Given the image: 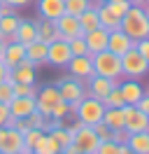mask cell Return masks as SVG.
<instances>
[{
    "label": "cell",
    "mask_w": 149,
    "mask_h": 154,
    "mask_svg": "<svg viewBox=\"0 0 149 154\" xmlns=\"http://www.w3.org/2000/svg\"><path fill=\"white\" fill-rule=\"evenodd\" d=\"M121 30L128 35L130 40H144L149 38V19L144 7H135L130 5V10L121 17Z\"/></svg>",
    "instance_id": "6da1fadb"
},
{
    "label": "cell",
    "mask_w": 149,
    "mask_h": 154,
    "mask_svg": "<svg viewBox=\"0 0 149 154\" xmlns=\"http://www.w3.org/2000/svg\"><path fill=\"white\" fill-rule=\"evenodd\" d=\"M93 61V75L107 77V79H121V56L112 54L110 49L105 51H98V54H91Z\"/></svg>",
    "instance_id": "7a4b0ae2"
},
{
    "label": "cell",
    "mask_w": 149,
    "mask_h": 154,
    "mask_svg": "<svg viewBox=\"0 0 149 154\" xmlns=\"http://www.w3.org/2000/svg\"><path fill=\"white\" fill-rule=\"evenodd\" d=\"M56 87H58L61 100H65V103L70 105V112L74 115V110H77V105H79V100L86 96V84H84L82 79H77V77L68 75V77H61V79L56 82Z\"/></svg>",
    "instance_id": "3957f363"
},
{
    "label": "cell",
    "mask_w": 149,
    "mask_h": 154,
    "mask_svg": "<svg viewBox=\"0 0 149 154\" xmlns=\"http://www.w3.org/2000/svg\"><path fill=\"white\" fill-rule=\"evenodd\" d=\"M74 115H77V119H79L82 124L93 126V124H98V122H102V115H105V103H102V100H98V98L84 96L82 100H79L77 110H74Z\"/></svg>",
    "instance_id": "277c9868"
},
{
    "label": "cell",
    "mask_w": 149,
    "mask_h": 154,
    "mask_svg": "<svg viewBox=\"0 0 149 154\" xmlns=\"http://www.w3.org/2000/svg\"><path fill=\"white\" fill-rule=\"evenodd\" d=\"M147 72H149V63L138 54L135 47L121 56V75L126 77V79H140V77H144Z\"/></svg>",
    "instance_id": "5b68a950"
},
{
    "label": "cell",
    "mask_w": 149,
    "mask_h": 154,
    "mask_svg": "<svg viewBox=\"0 0 149 154\" xmlns=\"http://www.w3.org/2000/svg\"><path fill=\"white\" fill-rule=\"evenodd\" d=\"M72 58V51H70V45L68 40H54L49 42V49H47V63L54 68H65Z\"/></svg>",
    "instance_id": "8992f818"
},
{
    "label": "cell",
    "mask_w": 149,
    "mask_h": 154,
    "mask_svg": "<svg viewBox=\"0 0 149 154\" xmlns=\"http://www.w3.org/2000/svg\"><path fill=\"white\" fill-rule=\"evenodd\" d=\"M61 100V94H58V87L56 84H47V87L37 89V96H35V103H37V112L47 119H51V107Z\"/></svg>",
    "instance_id": "52a82bcc"
},
{
    "label": "cell",
    "mask_w": 149,
    "mask_h": 154,
    "mask_svg": "<svg viewBox=\"0 0 149 154\" xmlns=\"http://www.w3.org/2000/svg\"><path fill=\"white\" fill-rule=\"evenodd\" d=\"M123 128L128 133L149 131V115L140 112L135 105H123Z\"/></svg>",
    "instance_id": "ba28073f"
},
{
    "label": "cell",
    "mask_w": 149,
    "mask_h": 154,
    "mask_svg": "<svg viewBox=\"0 0 149 154\" xmlns=\"http://www.w3.org/2000/svg\"><path fill=\"white\" fill-rule=\"evenodd\" d=\"M84 84H86V96L102 100L114 87H119V79H107V77H100V75H91Z\"/></svg>",
    "instance_id": "9c48e42d"
},
{
    "label": "cell",
    "mask_w": 149,
    "mask_h": 154,
    "mask_svg": "<svg viewBox=\"0 0 149 154\" xmlns=\"http://www.w3.org/2000/svg\"><path fill=\"white\" fill-rule=\"evenodd\" d=\"M23 147V135L14 126H2L0 128V152L2 154H17Z\"/></svg>",
    "instance_id": "30bf717a"
},
{
    "label": "cell",
    "mask_w": 149,
    "mask_h": 154,
    "mask_svg": "<svg viewBox=\"0 0 149 154\" xmlns=\"http://www.w3.org/2000/svg\"><path fill=\"white\" fill-rule=\"evenodd\" d=\"M72 143L77 145V149H79V152L93 154L96 149H98L100 140H98V135L93 133V126H86V124H84L79 131H74V133H72Z\"/></svg>",
    "instance_id": "8fae6325"
},
{
    "label": "cell",
    "mask_w": 149,
    "mask_h": 154,
    "mask_svg": "<svg viewBox=\"0 0 149 154\" xmlns=\"http://www.w3.org/2000/svg\"><path fill=\"white\" fill-rule=\"evenodd\" d=\"M9 77L14 79V84H35L37 82V68L28 58H23L19 66L9 68Z\"/></svg>",
    "instance_id": "7c38bea8"
},
{
    "label": "cell",
    "mask_w": 149,
    "mask_h": 154,
    "mask_svg": "<svg viewBox=\"0 0 149 154\" xmlns=\"http://www.w3.org/2000/svg\"><path fill=\"white\" fill-rule=\"evenodd\" d=\"M56 28H58L61 40H72V38L84 35V33H82V26H79V19L72 17V14H61V17L56 19Z\"/></svg>",
    "instance_id": "4fadbf2b"
},
{
    "label": "cell",
    "mask_w": 149,
    "mask_h": 154,
    "mask_svg": "<svg viewBox=\"0 0 149 154\" xmlns=\"http://www.w3.org/2000/svg\"><path fill=\"white\" fill-rule=\"evenodd\" d=\"M35 110H37V103H35V98H30V96H14L9 100V115L14 119H26Z\"/></svg>",
    "instance_id": "5bb4252c"
},
{
    "label": "cell",
    "mask_w": 149,
    "mask_h": 154,
    "mask_svg": "<svg viewBox=\"0 0 149 154\" xmlns=\"http://www.w3.org/2000/svg\"><path fill=\"white\" fill-rule=\"evenodd\" d=\"M65 68L70 70V75H72V77H77V79L86 82V79L93 75V61H91V54H86V56H72V58H70V63H68Z\"/></svg>",
    "instance_id": "9a60e30c"
},
{
    "label": "cell",
    "mask_w": 149,
    "mask_h": 154,
    "mask_svg": "<svg viewBox=\"0 0 149 154\" xmlns=\"http://www.w3.org/2000/svg\"><path fill=\"white\" fill-rule=\"evenodd\" d=\"M135 47V40H130L126 33L121 28L117 30H110V40H107V49H110L112 54H117V56H123L126 51Z\"/></svg>",
    "instance_id": "2e32d148"
},
{
    "label": "cell",
    "mask_w": 149,
    "mask_h": 154,
    "mask_svg": "<svg viewBox=\"0 0 149 154\" xmlns=\"http://www.w3.org/2000/svg\"><path fill=\"white\" fill-rule=\"evenodd\" d=\"M119 91H121V96H123V103H126V105H135L140 98L147 94L144 87L140 84V79H126V82H119Z\"/></svg>",
    "instance_id": "e0dca14e"
},
{
    "label": "cell",
    "mask_w": 149,
    "mask_h": 154,
    "mask_svg": "<svg viewBox=\"0 0 149 154\" xmlns=\"http://www.w3.org/2000/svg\"><path fill=\"white\" fill-rule=\"evenodd\" d=\"M84 40H86L89 54H98V51H105V49H107V40H110V30H105V28L89 30V33H84Z\"/></svg>",
    "instance_id": "ac0fdd59"
},
{
    "label": "cell",
    "mask_w": 149,
    "mask_h": 154,
    "mask_svg": "<svg viewBox=\"0 0 149 154\" xmlns=\"http://www.w3.org/2000/svg\"><path fill=\"white\" fill-rule=\"evenodd\" d=\"M40 19L56 21L61 14H65V0H37Z\"/></svg>",
    "instance_id": "d6986e66"
},
{
    "label": "cell",
    "mask_w": 149,
    "mask_h": 154,
    "mask_svg": "<svg viewBox=\"0 0 149 154\" xmlns=\"http://www.w3.org/2000/svg\"><path fill=\"white\" fill-rule=\"evenodd\" d=\"M12 40H14V42H21V45H28V42L37 40V21L21 19L17 30H14V35H12Z\"/></svg>",
    "instance_id": "ffe728a7"
},
{
    "label": "cell",
    "mask_w": 149,
    "mask_h": 154,
    "mask_svg": "<svg viewBox=\"0 0 149 154\" xmlns=\"http://www.w3.org/2000/svg\"><path fill=\"white\" fill-rule=\"evenodd\" d=\"M23 58H26V45H21V42H14V40L5 45V51H2V63H5L7 68L19 66Z\"/></svg>",
    "instance_id": "44dd1931"
},
{
    "label": "cell",
    "mask_w": 149,
    "mask_h": 154,
    "mask_svg": "<svg viewBox=\"0 0 149 154\" xmlns=\"http://www.w3.org/2000/svg\"><path fill=\"white\" fill-rule=\"evenodd\" d=\"M47 49H49L47 42H42V40H33V42H28V45H26V58L35 68L44 66V63H47Z\"/></svg>",
    "instance_id": "7402d4cb"
},
{
    "label": "cell",
    "mask_w": 149,
    "mask_h": 154,
    "mask_svg": "<svg viewBox=\"0 0 149 154\" xmlns=\"http://www.w3.org/2000/svg\"><path fill=\"white\" fill-rule=\"evenodd\" d=\"M102 0L98 2H91V7L89 10H84L77 19H79V26H82V33H89V30H96L100 28V19H98V5H100Z\"/></svg>",
    "instance_id": "603a6c76"
},
{
    "label": "cell",
    "mask_w": 149,
    "mask_h": 154,
    "mask_svg": "<svg viewBox=\"0 0 149 154\" xmlns=\"http://www.w3.org/2000/svg\"><path fill=\"white\" fill-rule=\"evenodd\" d=\"M98 19H100V28H105V30H117V28H121V17H117V14H114L105 2L98 5Z\"/></svg>",
    "instance_id": "cb8c5ba5"
},
{
    "label": "cell",
    "mask_w": 149,
    "mask_h": 154,
    "mask_svg": "<svg viewBox=\"0 0 149 154\" xmlns=\"http://www.w3.org/2000/svg\"><path fill=\"white\" fill-rule=\"evenodd\" d=\"M58 28H56V21H49V19H40L37 21V40H42V42H54L58 40Z\"/></svg>",
    "instance_id": "d4e9b609"
},
{
    "label": "cell",
    "mask_w": 149,
    "mask_h": 154,
    "mask_svg": "<svg viewBox=\"0 0 149 154\" xmlns=\"http://www.w3.org/2000/svg\"><path fill=\"white\" fill-rule=\"evenodd\" d=\"M128 149L135 154H149V131H140V133L128 135Z\"/></svg>",
    "instance_id": "484cf974"
},
{
    "label": "cell",
    "mask_w": 149,
    "mask_h": 154,
    "mask_svg": "<svg viewBox=\"0 0 149 154\" xmlns=\"http://www.w3.org/2000/svg\"><path fill=\"white\" fill-rule=\"evenodd\" d=\"M102 122L110 126L112 131H119V128H123V107H105Z\"/></svg>",
    "instance_id": "4316f807"
},
{
    "label": "cell",
    "mask_w": 149,
    "mask_h": 154,
    "mask_svg": "<svg viewBox=\"0 0 149 154\" xmlns=\"http://www.w3.org/2000/svg\"><path fill=\"white\" fill-rule=\"evenodd\" d=\"M33 152H35V154H58V152H61V145L56 143L49 133H44L42 138H40V143L35 145Z\"/></svg>",
    "instance_id": "83f0119b"
},
{
    "label": "cell",
    "mask_w": 149,
    "mask_h": 154,
    "mask_svg": "<svg viewBox=\"0 0 149 154\" xmlns=\"http://www.w3.org/2000/svg\"><path fill=\"white\" fill-rule=\"evenodd\" d=\"M19 21H21V17H19L17 12H9L5 17H0V30L9 38V42H12V35H14V30H17Z\"/></svg>",
    "instance_id": "f1b7e54d"
},
{
    "label": "cell",
    "mask_w": 149,
    "mask_h": 154,
    "mask_svg": "<svg viewBox=\"0 0 149 154\" xmlns=\"http://www.w3.org/2000/svg\"><path fill=\"white\" fill-rule=\"evenodd\" d=\"M12 98H14V79L9 77V70H7V77L0 82V103L9 105Z\"/></svg>",
    "instance_id": "f546056e"
},
{
    "label": "cell",
    "mask_w": 149,
    "mask_h": 154,
    "mask_svg": "<svg viewBox=\"0 0 149 154\" xmlns=\"http://www.w3.org/2000/svg\"><path fill=\"white\" fill-rule=\"evenodd\" d=\"M89 7H91V0H65V14H72V17H79Z\"/></svg>",
    "instance_id": "4dcf8cb0"
},
{
    "label": "cell",
    "mask_w": 149,
    "mask_h": 154,
    "mask_svg": "<svg viewBox=\"0 0 149 154\" xmlns=\"http://www.w3.org/2000/svg\"><path fill=\"white\" fill-rule=\"evenodd\" d=\"M68 45H70V51H72V56H86V54H89V47H86V40H84V35L68 40Z\"/></svg>",
    "instance_id": "1f68e13d"
},
{
    "label": "cell",
    "mask_w": 149,
    "mask_h": 154,
    "mask_svg": "<svg viewBox=\"0 0 149 154\" xmlns=\"http://www.w3.org/2000/svg\"><path fill=\"white\" fill-rule=\"evenodd\" d=\"M102 103H105V107H123L126 103H123V96H121V91H119V87H114L107 94V96L102 98Z\"/></svg>",
    "instance_id": "d6a6232c"
},
{
    "label": "cell",
    "mask_w": 149,
    "mask_h": 154,
    "mask_svg": "<svg viewBox=\"0 0 149 154\" xmlns=\"http://www.w3.org/2000/svg\"><path fill=\"white\" fill-rule=\"evenodd\" d=\"M102 2H105L117 17H123V14L130 10V0H102Z\"/></svg>",
    "instance_id": "836d02e7"
},
{
    "label": "cell",
    "mask_w": 149,
    "mask_h": 154,
    "mask_svg": "<svg viewBox=\"0 0 149 154\" xmlns=\"http://www.w3.org/2000/svg\"><path fill=\"white\" fill-rule=\"evenodd\" d=\"M121 145H117L114 140H100V145H98V149L93 154H119Z\"/></svg>",
    "instance_id": "e575fe53"
},
{
    "label": "cell",
    "mask_w": 149,
    "mask_h": 154,
    "mask_svg": "<svg viewBox=\"0 0 149 154\" xmlns=\"http://www.w3.org/2000/svg\"><path fill=\"white\" fill-rule=\"evenodd\" d=\"M68 115H70V105H68L65 100H58V103L51 107V119H65Z\"/></svg>",
    "instance_id": "d590c367"
},
{
    "label": "cell",
    "mask_w": 149,
    "mask_h": 154,
    "mask_svg": "<svg viewBox=\"0 0 149 154\" xmlns=\"http://www.w3.org/2000/svg\"><path fill=\"white\" fill-rule=\"evenodd\" d=\"M93 133L98 135V140H112V128L105 122H98V124H93Z\"/></svg>",
    "instance_id": "8d00e7d4"
},
{
    "label": "cell",
    "mask_w": 149,
    "mask_h": 154,
    "mask_svg": "<svg viewBox=\"0 0 149 154\" xmlns=\"http://www.w3.org/2000/svg\"><path fill=\"white\" fill-rule=\"evenodd\" d=\"M26 119L30 122V128H42V131H47V117H42L37 110L30 117H26Z\"/></svg>",
    "instance_id": "74e56055"
},
{
    "label": "cell",
    "mask_w": 149,
    "mask_h": 154,
    "mask_svg": "<svg viewBox=\"0 0 149 154\" xmlns=\"http://www.w3.org/2000/svg\"><path fill=\"white\" fill-rule=\"evenodd\" d=\"M2 126H14V117L9 115V105L0 103V128Z\"/></svg>",
    "instance_id": "f35d334b"
},
{
    "label": "cell",
    "mask_w": 149,
    "mask_h": 154,
    "mask_svg": "<svg viewBox=\"0 0 149 154\" xmlns=\"http://www.w3.org/2000/svg\"><path fill=\"white\" fill-rule=\"evenodd\" d=\"M135 49H138V54H140V56H142V58H144V61L149 63V38L138 40V42H135Z\"/></svg>",
    "instance_id": "ab89813d"
},
{
    "label": "cell",
    "mask_w": 149,
    "mask_h": 154,
    "mask_svg": "<svg viewBox=\"0 0 149 154\" xmlns=\"http://www.w3.org/2000/svg\"><path fill=\"white\" fill-rule=\"evenodd\" d=\"M128 131H126V128H119V131H112V140H114V143L117 145H126L128 143Z\"/></svg>",
    "instance_id": "60d3db41"
},
{
    "label": "cell",
    "mask_w": 149,
    "mask_h": 154,
    "mask_svg": "<svg viewBox=\"0 0 149 154\" xmlns=\"http://www.w3.org/2000/svg\"><path fill=\"white\" fill-rule=\"evenodd\" d=\"M135 107H138L140 112H144V115H149V94H144V96L140 98L138 103H135Z\"/></svg>",
    "instance_id": "b9f144b4"
},
{
    "label": "cell",
    "mask_w": 149,
    "mask_h": 154,
    "mask_svg": "<svg viewBox=\"0 0 149 154\" xmlns=\"http://www.w3.org/2000/svg\"><path fill=\"white\" fill-rule=\"evenodd\" d=\"M14 128H17L19 133L23 135L28 128H30V122H28V119H14Z\"/></svg>",
    "instance_id": "7bdbcfd3"
},
{
    "label": "cell",
    "mask_w": 149,
    "mask_h": 154,
    "mask_svg": "<svg viewBox=\"0 0 149 154\" xmlns=\"http://www.w3.org/2000/svg\"><path fill=\"white\" fill-rule=\"evenodd\" d=\"M2 2H5V5H9V7H14V10H17V7H26L28 2H30V0H2Z\"/></svg>",
    "instance_id": "ee69618b"
},
{
    "label": "cell",
    "mask_w": 149,
    "mask_h": 154,
    "mask_svg": "<svg viewBox=\"0 0 149 154\" xmlns=\"http://www.w3.org/2000/svg\"><path fill=\"white\" fill-rule=\"evenodd\" d=\"M63 152L65 154H79V149H77V145H74V143H70L68 147H63Z\"/></svg>",
    "instance_id": "f6af8a7d"
},
{
    "label": "cell",
    "mask_w": 149,
    "mask_h": 154,
    "mask_svg": "<svg viewBox=\"0 0 149 154\" xmlns=\"http://www.w3.org/2000/svg\"><path fill=\"white\" fill-rule=\"evenodd\" d=\"M7 70H9V68L5 66V63H2V58H0V82H2L5 77H7Z\"/></svg>",
    "instance_id": "bcb514c9"
},
{
    "label": "cell",
    "mask_w": 149,
    "mask_h": 154,
    "mask_svg": "<svg viewBox=\"0 0 149 154\" xmlns=\"http://www.w3.org/2000/svg\"><path fill=\"white\" fill-rule=\"evenodd\" d=\"M130 5H135V7H149V0H130Z\"/></svg>",
    "instance_id": "7dc6e473"
},
{
    "label": "cell",
    "mask_w": 149,
    "mask_h": 154,
    "mask_svg": "<svg viewBox=\"0 0 149 154\" xmlns=\"http://www.w3.org/2000/svg\"><path fill=\"white\" fill-rule=\"evenodd\" d=\"M119 154H135V152H130V149H128V145H121Z\"/></svg>",
    "instance_id": "c3c4849f"
},
{
    "label": "cell",
    "mask_w": 149,
    "mask_h": 154,
    "mask_svg": "<svg viewBox=\"0 0 149 154\" xmlns=\"http://www.w3.org/2000/svg\"><path fill=\"white\" fill-rule=\"evenodd\" d=\"M2 51H5V42L0 40V58H2Z\"/></svg>",
    "instance_id": "681fc988"
},
{
    "label": "cell",
    "mask_w": 149,
    "mask_h": 154,
    "mask_svg": "<svg viewBox=\"0 0 149 154\" xmlns=\"http://www.w3.org/2000/svg\"><path fill=\"white\" fill-rule=\"evenodd\" d=\"M58 154H65V152H63V149H61V152H58Z\"/></svg>",
    "instance_id": "f907efd6"
},
{
    "label": "cell",
    "mask_w": 149,
    "mask_h": 154,
    "mask_svg": "<svg viewBox=\"0 0 149 154\" xmlns=\"http://www.w3.org/2000/svg\"><path fill=\"white\" fill-rule=\"evenodd\" d=\"M147 19H149V10H147Z\"/></svg>",
    "instance_id": "816d5d0a"
},
{
    "label": "cell",
    "mask_w": 149,
    "mask_h": 154,
    "mask_svg": "<svg viewBox=\"0 0 149 154\" xmlns=\"http://www.w3.org/2000/svg\"><path fill=\"white\" fill-rule=\"evenodd\" d=\"M91 2H98V0H91Z\"/></svg>",
    "instance_id": "f5cc1de1"
},
{
    "label": "cell",
    "mask_w": 149,
    "mask_h": 154,
    "mask_svg": "<svg viewBox=\"0 0 149 154\" xmlns=\"http://www.w3.org/2000/svg\"><path fill=\"white\" fill-rule=\"evenodd\" d=\"M28 154H35V152H28Z\"/></svg>",
    "instance_id": "db71d44e"
},
{
    "label": "cell",
    "mask_w": 149,
    "mask_h": 154,
    "mask_svg": "<svg viewBox=\"0 0 149 154\" xmlns=\"http://www.w3.org/2000/svg\"><path fill=\"white\" fill-rule=\"evenodd\" d=\"M79 154H86V152H79Z\"/></svg>",
    "instance_id": "11a10c76"
},
{
    "label": "cell",
    "mask_w": 149,
    "mask_h": 154,
    "mask_svg": "<svg viewBox=\"0 0 149 154\" xmlns=\"http://www.w3.org/2000/svg\"><path fill=\"white\" fill-rule=\"evenodd\" d=\"M0 5H2V0H0Z\"/></svg>",
    "instance_id": "9f6ffc18"
},
{
    "label": "cell",
    "mask_w": 149,
    "mask_h": 154,
    "mask_svg": "<svg viewBox=\"0 0 149 154\" xmlns=\"http://www.w3.org/2000/svg\"><path fill=\"white\" fill-rule=\"evenodd\" d=\"M17 154H21V152H17Z\"/></svg>",
    "instance_id": "6f0895ef"
},
{
    "label": "cell",
    "mask_w": 149,
    "mask_h": 154,
    "mask_svg": "<svg viewBox=\"0 0 149 154\" xmlns=\"http://www.w3.org/2000/svg\"><path fill=\"white\" fill-rule=\"evenodd\" d=\"M147 94H149V91H147Z\"/></svg>",
    "instance_id": "680465c9"
},
{
    "label": "cell",
    "mask_w": 149,
    "mask_h": 154,
    "mask_svg": "<svg viewBox=\"0 0 149 154\" xmlns=\"http://www.w3.org/2000/svg\"><path fill=\"white\" fill-rule=\"evenodd\" d=\"M0 154H2V152H0Z\"/></svg>",
    "instance_id": "91938a15"
}]
</instances>
